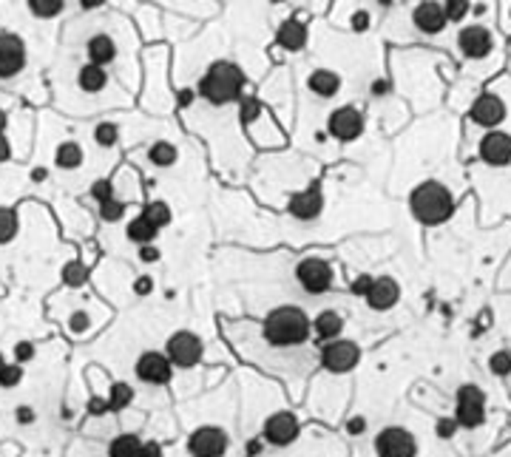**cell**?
Returning <instances> with one entry per match:
<instances>
[{
  "mask_svg": "<svg viewBox=\"0 0 511 457\" xmlns=\"http://www.w3.org/2000/svg\"><path fill=\"white\" fill-rule=\"evenodd\" d=\"M261 438L270 443V446H290L295 438H298V417L293 412H276L264 420V432Z\"/></svg>",
  "mask_w": 511,
  "mask_h": 457,
  "instance_id": "4fadbf2b",
  "label": "cell"
},
{
  "mask_svg": "<svg viewBox=\"0 0 511 457\" xmlns=\"http://www.w3.org/2000/svg\"><path fill=\"white\" fill-rule=\"evenodd\" d=\"M480 159L492 168H505L511 165V137L503 131H489L480 139Z\"/></svg>",
  "mask_w": 511,
  "mask_h": 457,
  "instance_id": "9a60e30c",
  "label": "cell"
},
{
  "mask_svg": "<svg viewBox=\"0 0 511 457\" xmlns=\"http://www.w3.org/2000/svg\"><path fill=\"white\" fill-rule=\"evenodd\" d=\"M88 327H92V316H88L85 310H74V313L69 316V329H71L74 335H83Z\"/></svg>",
  "mask_w": 511,
  "mask_h": 457,
  "instance_id": "60d3db41",
  "label": "cell"
},
{
  "mask_svg": "<svg viewBox=\"0 0 511 457\" xmlns=\"http://www.w3.org/2000/svg\"><path fill=\"white\" fill-rule=\"evenodd\" d=\"M165 355H168V361L173 363V367L191 370V367H196V363L202 361V338H199V335H193L191 329H179V332H173L168 338Z\"/></svg>",
  "mask_w": 511,
  "mask_h": 457,
  "instance_id": "8992f818",
  "label": "cell"
},
{
  "mask_svg": "<svg viewBox=\"0 0 511 457\" xmlns=\"http://www.w3.org/2000/svg\"><path fill=\"white\" fill-rule=\"evenodd\" d=\"M92 199H94L97 205H103V202L114 199V185H111L108 179H97L94 185H92Z\"/></svg>",
  "mask_w": 511,
  "mask_h": 457,
  "instance_id": "ab89813d",
  "label": "cell"
},
{
  "mask_svg": "<svg viewBox=\"0 0 511 457\" xmlns=\"http://www.w3.org/2000/svg\"><path fill=\"white\" fill-rule=\"evenodd\" d=\"M227 443V432L219 426H199L188 438V451L191 457H225Z\"/></svg>",
  "mask_w": 511,
  "mask_h": 457,
  "instance_id": "9c48e42d",
  "label": "cell"
},
{
  "mask_svg": "<svg viewBox=\"0 0 511 457\" xmlns=\"http://www.w3.org/2000/svg\"><path fill=\"white\" fill-rule=\"evenodd\" d=\"M123 216H125V205L119 202V199H108V202L100 205V219H103V222L114 225V222H119Z\"/></svg>",
  "mask_w": 511,
  "mask_h": 457,
  "instance_id": "8d00e7d4",
  "label": "cell"
},
{
  "mask_svg": "<svg viewBox=\"0 0 511 457\" xmlns=\"http://www.w3.org/2000/svg\"><path fill=\"white\" fill-rule=\"evenodd\" d=\"M458 46L469 60H483V57L492 54L494 37H492V32L486 26H466L460 32V37H458Z\"/></svg>",
  "mask_w": 511,
  "mask_h": 457,
  "instance_id": "2e32d148",
  "label": "cell"
},
{
  "mask_svg": "<svg viewBox=\"0 0 511 457\" xmlns=\"http://www.w3.org/2000/svg\"><path fill=\"white\" fill-rule=\"evenodd\" d=\"M458 432V420L455 417H449V420H438V435L443 438V440H449Z\"/></svg>",
  "mask_w": 511,
  "mask_h": 457,
  "instance_id": "7dc6e473",
  "label": "cell"
},
{
  "mask_svg": "<svg viewBox=\"0 0 511 457\" xmlns=\"http://www.w3.org/2000/svg\"><path fill=\"white\" fill-rule=\"evenodd\" d=\"M125 236H128V241H134V245H154V239L159 236V230L151 222H148L145 216H137V219L128 222Z\"/></svg>",
  "mask_w": 511,
  "mask_h": 457,
  "instance_id": "83f0119b",
  "label": "cell"
},
{
  "mask_svg": "<svg viewBox=\"0 0 511 457\" xmlns=\"http://www.w3.org/2000/svg\"><path fill=\"white\" fill-rule=\"evenodd\" d=\"M242 91H245V71L236 63H230V60H216L202 74L196 94L205 97L210 105H227L242 100Z\"/></svg>",
  "mask_w": 511,
  "mask_h": 457,
  "instance_id": "7a4b0ae2",
  "label": "cell"
},
{
  "mask_svg": "<svg viewBox=\"0 0 511 457\" xmlns=\"http://www.w3.org/2000/svg\"><path fill=\"white\" fill-rule=\"evenodd\" d=\"M26 69V43L12 32H0V80H12Z\"/></svg>",
  "mask_w": 511,
  "mask_h": 457,
  "instance_id": "7c38bea8",
  "label": "cell"
},
{
  "mask_svg": "<svg viewBox=\"0 0 511 457\" xmlns=\"http://www.w3.org/2000/svg\"><path fill=\"white\" fill-rule=\"evenodd\" d=\"M176 159H179V150L168 139H157L151 148H148V162H151L154 168H173Z\"/></svg>",
  "mask_w": 511,
  "mask_h": 457,
  "instance_id": "484cf974",
  "label": "cell"
},
{
  "mask_svg": "<svg viewBox=\"0 0 511 457\" xmlns=\"http://www.w3.org/2000/svg\"><path fill=\"white\" fill-rule=\"evenodd\" d=\"M54 165L60 171H77L83 165V148H80V142H74V139L60 142L57 150H54Z\"/></svg>",
  "mask_w": 511,
  "mask_h": 457,
  "instance_id": "d4e9b609",
  "label": "cell"
},
{
  "mask_svg": "<svg viewBox=\"0 0 511 457\" xmlns=\"http://www.w3.org/2000/svg\"><path fill=\"white\" fill-rule=\"evenodd\" d=\"M307 88L313 91L315 97L329 100V97H336V94H338V88H341V77H338L336 71H329V69H315V71L310 74V80H307Z\"/></svg>",
  "mask_w": 511,
  "mask_h": 457,
  "instance_id": "603a6c76",
  "label": "cell"
},
{
  "mask_svg": "<svg viewBox=\"0 0 511 457\" xmlns=\"http://www.w3.org/2000/svg\"><path fill=\"white\" fill-rule=\"evenodd\" d=\"M270 3H284V0H270Z\"/></svg>",
  "mask_w": 511,
  "mask_h": 457,
  "instance_id": "be15d7a7",
  "label": "cell"
},
{
  "mask_svg": "<svg viewBox=\"0 0 511 457\" xmlns=\"http://www.w3.org/2000/svg\"><path fill=\"white\" fill-rule=\"evenodd\" d=\"M176 100H179V105H185V108H188V105L193 103V91H191V88H182V91L176 94Z\"/></svg>",
  "mask_w": 511,
  "mask_h": 457,
  "instance_id": "11a10c76",
  "label": "cell"
},
{
  "mask_svg": "<svg viewBox=\"0 0 511 457\" xmlns=\"http://www.w3.org/2000/svg\"><path fill=\"white\" fill-rule=\"evenodd\" d=\"M116 139H119V128H116V123H100V126L94 128V142H97L100 148H114V145H116Z\"/></svg>",
  "mask_w": 511,
  "mask_h": 457,
  "instance_id": "e575fe53",
  "label": "cell"
},
{
  "mask_svg": "<svg viewBox=\"0 0 511 457\" xmlns=\"http://www.w3.org/2000/svg\"><path fill=\"white\" fill-rule=\"evenodd\" d=\"M142 216H145L148 222H151V225H154L157 230H162V227H168V225H171L173 213H171V205H168V202L157 199V202H148V205H145Z\"/></svg>",
  "mask_w": 511,
  "mask_h": 457,
  "instance_id": "f546056e",
  "label": "cell"
},
{
  "mask_svg": "<svg viewBox=\"0 0 511 457\" xmlns=\"http://www.w3.org/2000/svg\"><path fill=\"white\" fill-rule=\"evenodd\" d=\"M440 6H443V15H446V23H460L471 12L469 0H443Z\"/></svg>",
  "mask_w": 511,
  "mask_h": 457,
  "instance_id": "d6a6232c",
  "label": "cell"
},
{
  "mask_svg": "<svg viewBox=\"0 0 511 457\" xmlns=\"http://www.w3.org/2000/svg\"><path fill=\"white\" fill-rule=\"evenodd\" d=\"M347 432H349V435H364V432H367V417H361V415L349 417V420H347Z\"/></svg>",
  "mask_w": 511,
  "mask_h": 457,
  "instance_id": "c3c4849f",
  "label": "cell"
},
{
  "mask_svg": "<svg viewBox=\"0 0 511 457\" xmlns=\"http://www.w3.org/2000/svg\"><path fill=\"white\" fill-rule=\"evenodd\" d=\"M108 457H142V440L139 435H116L108 443Z\"/></svg>",
  "mask_w": 511,
  "mask_h": 457,
  "instance_id": "4316f807",
  "label": "cell"
},
{
  "mask_svg": "<svg viewBox=\"0 0 511 457\" xmlns=\"http://www.w3.org/2000/svg\"><path fill=\"white\" fill-rule=\"evenodd\" d=\"M6 123H9V117H6L3 108H0V134H6Z\"/></svg>",
  "mask_w": 511,
  "mask_h": 457,
  "instance_id": "91938a15",
  "label": "cell"
},
{
  "mask_svg": "<svg viewBox=\"0 0 511 457\" xmlns=\"http://www.w3.org/2000/svg\"><path fill=\"white\" fill-rule=\"evenodd\" d=\"M375 454L378 457H415L417 440L404 426H386L375 438Z\"/></svg>",
  "mask_w": 511,
  "mask_h": 457,
  "instance_id": "ba28073f",
  "label": "cell"
},
{
  "mask_svg": "<svg viewBox=\"0 0 511 457\" xmlns=\"http://www.w3.org/2000/svg\"><path fill=\"white\" fill-rule=\"evenodd\" d=\"M88 282V270L80 264V261H69L66 267H63V284H69V287H83Z\"/></svg>",
  "mask_w": 511,
  "mask_h": 457,
  "instance_id": "836d02e7",
  "label": "cell"
},
{
  "mask_svg": "<svg viewBox=\"0 0 511 457\" xmlns=\"http://www.w3.org/2000/svg\"><path fill=\"white\" fill-rule=\"evenodd\" d=\"M409 210L412 216L420 222V225H443L452 219L455 213V199L452 193H449V188L443 185V182H420V185L412 191L409 196Z\"/></svg>",
  "mask_w": 511,
  "mask_h": 457,
  "instance_id": "3957f363",
  "label": "cell"
},
{
  "mask_svg": "<svg viewBox=\"0 0 511 457\" xmlns=\"http://www.w3.org/2000/svg\"><path fill=\"white\" fill-rule=\"evenodd\" d=\"M361 361V350L355 341H327L321 347V367L333 375H344V372H352Z\"/></svg>",
  "mask_w": 511,
  "mask_h": 457,
  "instance_id": "52a82bcc",
  "label": "cell"
},
{
  "mask_svg": "<svg viewBox=\"0 0 511 457\" xmlns=\"http://www.w3.org/2000/svg\"><path fill=\"white\" fill-rule=\"evenodd\" d=\"M469 117H471V123H474V126L497 128V126L503 123V119H505V105H503V100H500V97H494V94H480V97L474 100V105H471Z\"/></svg>",
  "mask_w": 511,
  "mask_h": 457,
  "instance_id": "e0dca14e",
  "label": "cell"
},
{
  "mask_svg": "<svg viewBox=\"0 0 511 457\" xmlns=\"http://www.w3.org/2000/svg\"><path fill=\"white\" fill-rule=\"evenodd\" d=\"M370 23H372V17H370V12H364V9L355 12V15L349 17V28H352V32H358V35H361V32H367Z\"/></svg>",
  "mask_w": 511,
  "mask_h": 457,
  "instance_id": "b9f144b4",
  "label": "cell"
},
{
  "mask_svg": "<svg viewBox=\"0 0 511 457\" xmlns=\"http://www.w3.org/2000/svg\"><path fill=\"white\" fill-rule=\"evenodd\" d=\"M20 225H17V213L15 207H0V245H9L17 236Z\"/></svg>",
  "mask_w": 511,
  "mask_h": 457,
  "instance_id": "1f68e13d",
  "label": "cell"
},
{
  "mask_svg": "<svg viewBox=\"0 0 511 457\" xmlns=\"http://www.w3.org/2000/svg\"><path fill=\"white\" fill-rule=\"evenodd\" d=\"M77 85L85 91V94H100V91L108 85V71H105L103 66L85 63V66L77 71Z\"/></svg>",
  "mask_w": 511,
  "mask_h": 457,
  "instance_id": "cb8c5ba5",
  "label": "cell"
},
{
  "mask_svg": "<svg viewBox=\"0 0 511 457\" xmlns=\"http://www.w3.org/2000/svg\"><path fill=\"white\" fill-rule=\"evenodd\" d=\"M455 420L463 429H477L486 420V395L474 383H463L458 389V406H455Z\"/></svg>",
  "mask_w": 511,
  "mask_h": 457,
  "instance_id": "5b68a950",
  "label": "cell"
},
{
  "mask_svg": "<svg viewBox=\"0 0 511 457\" xmlns=\"http://www.w3.org/2000/svg\"><path fill=\"white\" fill-rule=\"evenodd\" d=\"M378 3H381V6H389V3H392V0H378Z\"/></svg>",
  "mask_w": 511,
  "mask_h": 457,
  "instance_id": "6125c7cd",
  "label": "cell"
},
{
  "mask_svg": "<svg viewBox=\"0 0 511 457\" xmlns=\"http://www.w3.org/2000/svg\"><path fill=\"white\" fill-rule=\"evenodd\" d=\"M341 329H344V318L336 313V310H321L315 318H313V332H315V338H318V344L324 341H336L338 335H341Z\"/></svg>",
  "mask_w": 511,
  "mask_h": 457,
  "instance_id": "7402d4cb",
  "label": "cell"
},
{
  "mask_svg": "<svg viewBox=\"0 0 511 457\" xmlns=\"http://www.w3.org/2000/svg\"><path fill=\"white\" fill-rule=\"evenodd\" d=\"M26 6H28V12H32L35 17L51 20V17H57L60 12L66 9V0H26Z\"/></svg>",
  "mask_w": 511,
  "mask_h": 457,
  "instance_id": "4dcf8cb0",
  "label": "cell"
},
{
  "mask_svg": "<svg viewBox=\"0 0 511 457\" xmlns=\"http://www.w3.org/2000/svg\"><path fill=\"white\" fill-rule=\"evenodd\" d=\"M295 279L310 295H324V293H329V287H333L336 273H333V264H329L327 259L307 256V259H302L295 264Z\"/></svg>",
  "mask_w": 511,
  "mask_h": 457,
  "instance_id": "277c9868",
  "label": "cell"
},
{
  "mask_svg": "<svg viewBox=\"0 0 511 457\" xmlns=\"http://www.w3.org/2000/svg\"><path fill=\"white\" fill-rule=\"evenodd\" d=\"M134 372L142 383H154V386H162V383H171L173 378V363L168 361V355L157 352V350H148L137 358L134 363Z\"/></svg>",
  "mask_w": 511,
  "mask_h": 457,
  "instance_id": "8fae6325",
  "label": "cell"
},
{
  "mask_svg": "<svg viewBox=\"0 0 511 457\" xmlns=\"http://www.w3.org/2000/svg\"><path fill=\"white\" fill-rule=\"evenodd\" d=\"M412 20L417 26V32H424V35H440L446 28L443 6L435 3V0H424V3H417L415 12H412Z\"/></svg>",
  "mask_w": 511,
  "mask_h": 457,
  "instance_id": "d6986e66",
  "label": "cell"
},
{
  "mask_svg": "<svg viewBox=\"0 0 511 457\" xmlns=\"http://www.w3.org/2000/svg\"><path fill=\"white\" fill-rule=\"evenodd\" d=\"M276 43L282 49H287V51H302L307 46V26L298 20V17L284 20L279 26V32H276Z\"/></svg>",
  "mask_w": 511,
  "mask_h": 457,
  "instance_id": "ffe728a7",
  "label": "cell"
},
{
  "mask_svg": "<svg viewBox=\"0 0 511 457\" xmlns=\"http://www.w3.org/2000/svg\"><path fill=\"white\" fill-rule=\"evenodd\" d=\"M23 381V367L15 361V363H6L3 370H0V386L3 389H15L17 383Z\"/></svg>",
  "mask_w": 511,
  "mask_h": 457,
  "instance_id": "f35d334b",
  "label": "cell"
},
{
  "mask_svg": "<svg viewBox=\"0 0 511 457\" xmlns=\"http://www.w3.org/2000/svg\"><path fill=\"white\" fill-rule=\"evenodd\" d=\"M139 259H142L145 264H157V261L162 259V250H159L157 245H139Z\"/></svg>",
  "mask_w": 511,
  "mask_h": 457,
  "instance_id": "ee69618b",
  "label": "cell"
},
{
  "mask_svg": "<svg viewBox=\"0 0 511 457\" xmlns=\"http://www.w3.org/2000/svg\"><path fill=\"white\" fill-rule=\"evenodd\" d=\"M32 358H35V344H28V341L15 344V361L20 363V367H23V363H28Z\"/></svg>",
  "mask_w": 511,
  "mask_h": 457,
  "instance_id": "7bdbcfd3",
  "label": "cell"
},
{
  "mask_svg": "<svg viewBox=\"0 0 511 457\" xmlns=\"http://www.w3.org/2000/svg\"><path fill=\"white\" fill-rule=\"evenodd\" d=\"M261 332L270 347H279V350L298 347L310 338L313 318L302 307H295V304H284V307H276L273 313H267Z\"/></svg>",
  "mask_w": 511,
  "mask_h": 457,
  "instance_id": "6da1fadb",
  "label": "cell"
},
{
  "mask_svg": "<svg viewBox=\"0 0 511 457\" xmlns=\"http://www.w3.org/2000/svg\"><path fill=\"white\" fill-rule=\"evenodd\" d=\"M142 457H162V446H159L157 440L142 443Z\"/></svg>",
  "mask_w": 511,
  "mask_h": 457,
  "instance_id": "816d5d0a",
  "label": "cell"
},
{
  "mask_svg": "<svg viewBox=\"0 0 511 457\" xmlns=\"http://www.w3.org/2000/svg\"><path fill=\"white\" fill-rule=\"evenodd\" d=\"M259 114H261V103L250 94H242V100H239V117L245 123H253V119H259Z\"/></svg>",
  "mask_w": 511,
  "mask_h": 457,
  "instance_id": "74e56055",
  "label": "cell"
},
{
  "mask_svg": "<svg viewBox=\"0 0 511 457\" xmlns=\"http://www.w3.org/2000/svg\"><path fill=\"white\" fill-rule=\"evenodd\" d=\"M85 54H88V63L105 69L108 63L116 60V43L108 35H92L85 40Z\"/></svg>",
  "mask_w": 511,
  "mask_h": 457,
  "instance_id": "44dd1931",
  "label": "cell"
},
{
  "mask_svg": "<svg viewBox=\"0 0 511 457\" xmlns=\"http://www.w3.org/2000/svg\"><path fill=\"white\" fill-rule=\"evenodd\" d=\"M131 290L139 295V298H145V295H151L154 293V279L151 276H139L134 284H131Z\"/></svg>",
  "mask_w": 511,
  "mask_h": 457,
  "instance_id": "f6af8a7d",
  "label": "cell"
},
{
  "mask_svg": "<svg viewBox=\"0 0 511 457\" xmlns=\"http://www.w3.org/2000/svg\"><path fill=\"white\" fill-rule=\"evenodd\" d=\"M9 157H12V145H9L6 134H0V165L9 162Z\"/></svg>",
  "mask_w": 511,
  "mask_h": 457,
  "instance_id": "f5cc1de1",
  "label": "cell"
},
{
  "mask_svg": "<svg viewBox=\"0 0 511 457\" xmlns=\"http://www.w3.org/2000/svg\"><path fill=\"white\" fill-rule=\"evenodd\" d=\"M46 176H49V171H46V168H35V171H32V179H35V182H43Z\"/></svg>",
  "mask_w": 511,
  "mask_h": 457,
  "instance_id": "680465c9",
  "label": "cell"
},
{
  "mask_svg": "<svg viewBox=\"0 0 511 457\" xmlns=\"http://www.w3.org/2000/svg\"><path fill=\"white\" fill-rule=\"evenodd\" d=\"M85 409H88V415H105V412H111L108 409V398L103 401V398H92L85 404Z\"/></svg>",
  "mask_w": 511,
  "mask_h": 457,
  "instance_id": "f907efd6",
  "label": "cell"
},
{
  "mask_svg": "<svg viewBox=\"0 0 511 457\" xmlns=\"http://www.w3.org/2000/svg\"><path fill=\"white\" fill-rule=\"evenodd\" d=\"M287 210H290V216L298 219V222H315L321 216V210H324V193H321L318 182H313V185L304 188L302 193H295L290 199Z\"/></svg>",
  "mask_w": 511,
  "mask_h": 457,
  "instance_id": "5bb4252c",
  "label": "cell"
},
{
  "mask_svg": "<svg viewBox=\"0 0 511 457\" xmlns=\"http://www.w3.org/2000/svg\"><path fill=\"white\" fill-rule=\"evenodd\" d=\"M370 287H372V276H358V279L352 282V293H355V295H361V298H364V295L370 293Z\"/></svg>",
  "mask_w": 511,
  "mask_h": 457,
  "instance_id": "681fc988",
  "label": "cell"
},
{
  "mask_svg": "<svg viewBox=\"0 0 511 457\" xmlns=\"http://www.w3.org/2000/svg\"><path fill=\"white\" fill-rule=\"evenodd\" d=\"M364 298H367V304H370L375 313H386V310H392L395 304H398L401 287H398L395 279L378 276V279H372V287H370V293H367Z\"/></svg>",
  "mask_w": 511,
  "mask_h": 457,
  "instance_id": "ac0fdd59",
  "label": "cell"
},
{
  "mask_svg": "<svg viewBox=\"0 0 511 457\" xmlns=\"http://www.w3.org/2000/svg\"><path fill=\"white\" fill-rule=\"evenodd\" d=\"M3 367H6V358H3V352H0V370H3Z\"/></svg>",
  "mask_w": 511,
  "mask_h": 457,
  "instance_id": "94428289",
  "label": "cell"
},
{
  "mask_svg": "<svg viewBox=\"0 0 511 457\" xmlns=\"http://www.w3.org/2000/svg\"><path fill=\"white\" fill-rule=\"evenodd\" d=\"M327 131L329 137H336L338 142H352L364 134V114L355 105H341L327 117Z\"/></svg>",
  "mask_w": 511,
  "mask_h": 457,
  "instance_id": "30bf717a",
  "label": "cell"
},
{
  "mask_svg": "<svg viewBox=\"0 0 511 457\" xmlns=\"http://www.w3.org/2000/svg\"><path fill=\"white\" fill-rule=\"evenodd\" d=\"M131 404H134V389H131V383H125V381L111 383V389H108V409H111V412H123V409H128Z\"/></svg>",
  "mask_w": 511,
  "mask_h": 457,
  "instance_id": "f1b7e54d",
  "label": "cell"
},
{
  "mask_svg": "<svg viewBox=\"0 0 511 457\" xmlns=\"http://www.w3.org/2000/svg\"><path fill=\"white\" fill-rule=\"evenodd\" d=\"M15 420H17L20 426H28V423H35V409L28 406V404H20V406L15 409Z\"/></svg>",
  "mask_w": 511,
  "mask_h": 457,
  "instance_id": "bcb514c9",
  "label": "cell"
},
{
  "mask_svg": "<svg viewBox=\"0 0 511 457\" xmlns=\"http://www.w3.org/2000/svg\"><path fill=\"white\" fill-rule=\"evenodd\" d=\"M386 91H389V83H386V80H378V83L372 85V94H375V97H383Z\"/></svg>",
  "mask_w": 511,
  "mask_h": 457,
  "instance_id": "6f0895ef",
  "label": "cell"
},
{
  "mask_svg": "<svg viewBox=\"0 0 511 457\" xmlns=\"http://www.w3.org/2000/svg\"><path fill=\"white\" fill-rule=\"evenodd\" d=\"M77 3H80V9H83V12H94V9L105 6V0H77Z\"/></svg>",
  "mask_w": 511,
  "mask_h": 457,
  "instance_id": "db71d44e",
  "label": "cell"
},
{
  "mask_svg": "<svg viewBox=\"0 0 511 457\" xmlns=\"http://www.w3.org/2000/svg\"><path fill=\"white\" fill-rule=\"evenodd\" d=\"M245 451H248V457H256V454H261V440H248Z\"/></svg>",
  "mask_w": 511,
  "mask_h": 457,
  "instance_id": "9f6ffc18",
  "label": "cell"
},
{
  "mask_svg": "<svg viewBox=\"0 0 511 457\" xmlns=\"http://www.w3.org/2000/svg\"><path fill=\"white\" fill-rule=\"evenodd\" d=\"M489 370H492L497 378L511 375V352H508V350H497V352L489 358Z\"/></svg>",
  "mask_w": 511,
  "mask_h": 457,
  "instance_id": "d590c367",
  "label": "cell"
}]
</instances>
